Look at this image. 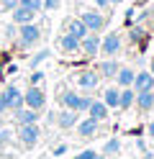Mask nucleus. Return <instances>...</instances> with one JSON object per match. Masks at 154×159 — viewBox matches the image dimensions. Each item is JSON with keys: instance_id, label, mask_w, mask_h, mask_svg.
Here are the masks:
<instances>
[{"instance_id": "bb28decb", "label": "nucleus", "mask_w": 154, "mask_h": 159, "mask_svg": "<svg viewBox=\"0 0 154 159\" xmlns=\"http://www.w3.org/2000/svg\"><path fill=\"white\" fill-rule=\"evenodd\" d=\"M16 5H18V0H0V8H3L5 13H10V11L16 8Z\"/></svg>"}, {"instance_id": "4468645a", "label": "nucleus", "mask_w": 154, "mask_h": 159, "mask_svg": "<svg viewBox=\"0 0 154 159\" xmlns=\"http://www.w3.org/2000/svg\"><path fill=\"white\" fill-rule=\"evenodd\" d=\"M95 131H98V121L95 118H85V121H77V134L80 136H85V139H92L95 136Z\"/></svg>"}, {"instance_id": "6ab92c4d", "label": "nucleus", "mask_w": 154, "mask_h": 159, "mask_svg": "<svg viewBox=\"0 0 154 159\" xmlns=\"http://www.w3.org/2000/svg\"><path fill=\"white\" fill-rule=\"evenodd\" d=\"M133 100H136V90H133V87H121V95H118V108L128 111V108L133 105Z\"/></svg>"}, {"instance_id": "2eb2a0df", "label": "nucleus", "mask_w": 154, "mask_h": 159, "mask_svg": "<svg viewBox=\"0 0 154 159\" xmlns=\"http://www.w3.org/2000/svg\"><path fill=\"white\" fill-rule=\"evenodd\" d=\"M59 49L64 54H75V52H80V39L69 36V34H62L59 36Z\"/></svg>"}, {"instance_id": "412c9836", "label": "nucleus", "mask_w": 154, "mask_h": 159, "mask_svg": "<svg viewBox=\"0 0 154 159\" xmlns=\"http://www.w3.org/2000/svg\"><path fill=\"white\" fill-rule=\"evenodd\" d=\"M57 123H59L62 128H69V126H75V123H77V111H67V108H64V111L59 113Z\"/></svg>"}, {"instance_id": "f03ea898", "label": "nucleus", "mask_w": 154, "mask_h": 159, "mask_svg": "<svg viewBox=\"0 0 154 159\" xmlns=\"http://www.w3.org/2000/svg\"><path fill=\"white\" fill-rule=\"evenodd\" d=\"M39 39H41V28H39L34 21H31V23H23V26L18 28V44H21V49L36 46Z\"/></svg>"}, {"instance_id": "f8f14e48", "label": "nucleus", "mask_w": 154, "mask_h": 159, "mask_svg": "<svg viewBox=\"0 0 154 159\" xmlns=\"http://www.w3.org/2000/svg\"><path fill=\"white\" fill-rule=\"evenodd\" d=\"M100 82V75L98 72H92V69H85V72H80L77 75V85L80 87H85V90H92V87H98Z\"/></svg>"}, {"instance_id": "423d86ee", "label": "nucleus", "mask_w": 154, "mask_h": 159, "mask_svg": "<svg viewBox=\"0 0 154 159\" xmlns=\"http://www.w3.org/2000/svg\"><path fill=\"white\" fill-rule=\"evenodd\" d=\"M39 136H41V131H39L36 123H23V126H21L18 139H21V144H23V146H34L39 141Z\"/></svg>"}, {"instance_id": "4be33fe9", "label": "nucleus", "mask_w": 154, "mask_h": 159, "mask_svg": "<svg viewBox=\"0 0 154 159\" xmlns=\"http://www.w3.org/2000/svg\"><path fill=\"white\" fill-rule=\"evenodd\" d=\"M118 95H121L118 87H105V93H103V103H105L108 108H118Z\"/></svg>"}, {"instance_id": "393cba45", "label": "nucleus", "mask_w": 154, "mask_h": 159, "mask_svg": "<svg viewBox=\"0 0 154 159\" xmlns=\"http://www.w3.org/2000/svg\"><path fill=\"white\" fill-rule=\"evenodd\" d=\"M121 149V144H118V139H110V141L105 144V157H110V154H116Z\"/></svg>"}, {"instance_id": "2f4dec72", "label": "nucleus", "mask_w": 154, "mask_h": 159, "mask_svg": "<svg viewBox=\"0 0 154 159\" xmlns=\"http://www.w3.org/2000/svg\"><path fill=\"white\" fill-rule=\"evenodd\" d=\"M67 152V144H59L57 149H54V157H62V154H64Z\"/></svg>"}, {"instance_id": "7ed1b4c3", "label": "nucleus", "mask_w": 154, "mask_h": 159, "mask_svg": "<svg viewBox=\"0 0 154 159\" xmlns=\"http://www.w3.org/2000/svg\"><path fill=\"white\" fill-rule=\"evenodd\" d=\"M23 103L28 108H34V111H41V108L46 105V95H44V90H41L39 85H31L28 90L23 93Z\"/></svg>"}, {"instance_id": "b1692460", "label": "nucleus", "mask_w": 154, "mask_h": 159, "mask_svg": "<svg viewBox=\"0 0 154 159\" xmlns=\"http://www.w3.org/2000/svg\"><path fill=\"white\" fill-rule=\"evenodd\" d=\"M49 54H51V52H49V49H44V52H39V54H36L34 59H31V67H34V69H36V67H39L41 62H44V59H49Z\"/></svg>"}, {"instance_id": "473e14b6", "label": "nucleus", "mask_w": 154, "mask_h": 159, "mask_svg": "<svg viewBox=\"0 0 154 159\" xmlns=\"http://www.w3.org/2000/svg\"><path fill=\"white\" fill-rule=\"evenodd\" d=\"M5 36H16V23H10V26L5 28Z\"/></svg>"}, {"instance_id": "9b49d317", "label": "nucleus", "mask_w": 154, "mask_h": 159, "mask_svg": "<svg viewBox=\"0 0 154 159\" xmlns=\"http://www.w3.org/2000/svg\"><path fill=\"white\" fill-rule=\"evenodd\" d=\"M133 90H154V75L152 72H136V77H133Z\"/></svg>"}, {"instance_id": "4c0bfd02", "label": "nucleus", "mask_w": 154, "mask_h": 159, "mask_svg": "<svg viewBox=\"0 0 154 159\" xmlns=\"http://www.w3.org/2000/svg\"><path fill=\"white\" fill-rule=\"evenodd\" d=\"M108 3H113V5H116V3H121V0H108Z\"/></svg>"}, {"instance_id": "5701e85b", "label": "nucleus", "mask_w": 154, "mask_h": 159, "mask_svg": "<svg viewBox=\"0 0 154 159\" xmlns=\"http://www.w3.org/2000/svg\"><path fill=\"white\" fill-rule=\"evenodd\" d=\"M18 5H23V8H31V11H41V8H44V5H41V0H18Z\"/></svg>"}, {"instance_id": "1a4fd4ad", "label": "nucleus", "mask_w": 154, "mask_h": 159, "mask_svg": "<svg viewBox=\"0 0 154 159\" xmlns=\"http://www.w3.org/2000/svg\"><path fill=\"white\" fill-rule=\"evenodd\" d=\"M10 16H13V23H16V26H23V23H31V21L36 18V11L23 8V5H16L13 11H10Z\"/></svg>"}, {"instance_id": "39448f33", "label": "nucleus", "mask_w": 154, "mask_h": 159, "mask_svg": "<svg viewBox=\"0 0 154 159\" xmlns=\"http://www.w3.org/2000/svg\"><path fill=\"white\" fill-rule=\"evenodd\" d=\"M80 21L87 26L90 34H98V31H103V26H105V18H103L100 13H95V11H85L80 16Z\"/></svg>"}, {"instance_id": "a19ab883", "label": "nucleus", "mask_w": 154, "mask_h": 159, "mask_svg": "<svg viewBox=\"0 0 154 159\" xmlns=\"http://www.w3.org/2000/svg\"><path fill=\"white\" fill-rule=\"evenodd\" d=\"M152 93H154V90H152Z\"/></svg>"}, {"instance_id": "7c9ffc66", "label": "nucleus", "mask_w": 154, "mask_h": 159, "mask_svg": "<svg viewBox=\"0 0 154 159\" xmlns=\"http://www.w3.org/2000/svg\"><path fill=\"white\" fill-rule=\"evenodd\" d=\"M141 39H144V31L141 28H133L131 31V41H141Z\"/></svg>"}, {"instance_id": "ea45409f", "label": "nucleus", "mask_w": 154, "mask_h": 159, "mask_svg": "<svg viewBox=\"0 0 154 159\" xmlns=\"http://www.w3.org/2000/svg\"><path fill=\"white\" fill-rule=\"evenodd\" d=\"M95 159H103V157H98V154H95Z\"/></svg>"}, {"instance_id": "dca6fc26", "label": "nucleus", "mask_w": 154, "mask_h": 159, "mask_svg": "<svg viewBox=\"0 0 154 159\" xmlns=\"http://www.w3.org/2000/svg\"><path fill=\"white\" fill-rule=\"evenodd\" d=\"M133 77H136V72H133L131 67H121L113 80L118 82V87H131V85H133Z\"/></svg>"}, {"instance_id": "f3484780", "label": "nucleus", "mask_w": 154, "mask_h": 159, "mask_svg": "<svg viewBox=\"0 0 154 159\" xmlns=\"http://www.w3.org/2000/svg\"><path fill=\"white\" fill-rule=\"evenodd\" d=\"M16 121L23 126V123H39V111L34 108H18L16 111Z\"/></svg>"}, {"instance_id": "c9c22d12", "label": "nucleus", "mask_w": 154, "mask_h": 159, "mask_svg": "<svg viewBox=\"0 0 154 159\" xmlns=\"http://www.w3.org/2000/svg\"><path fill=\"white\" fill-rule=\"evenodd\" d=\"M149 136H152V139H154V121H152V123H149Z\"/></svg>"}, {"instance_id": "a211bd4d", "label": "nucleus", "mask_w": 154, "mask_h": 159, "mask_svg": "<svg viewBox=\"0 0 154 159\" xmlns=\"http://www.w3.org/2000/svg\"><path fill=\"white\" fill-rule=\"evenodd\" d=\"M133 103H136L141 111H152V108H154V93H152V90H139Z\"/></svg>"}, {"instance_id": "72a5a7b5", "label": "nucleus", "mask_w": 154, "mask_h": 159, "mask_svg": "<svg viewBox=\"0 0 154 159\" xmlns=\"http://www.w3.org/2000/svg\"><path fill=\"white\" fill-rule=\"evenodd\" d=\"M8 108H5V98H3V93H0V113H5Z\"/></svg>"}, {"instance_id": "f257e3e1", "label": "nucleus", "mask_w": 154, "mask_h": 159, "mask_svg": "<svg viewBox=\"0 0 154 159\" xmlns=\"http://www.w3.org/2000/svg\"><path fill=\"white\" fill-rule=\"evenodd\" d=\"M90 103H92V98H87V95H77V93H62L59 95V105L67 108V111L82 113V111L90 108Z\"/></svg>"}, {"instance_id": "9d476101", "label": "nucleus", "mask_w": 154, "mask_h": 159, "mask_svg": "<svg viewBox=\"0 0 154 159\" xmlns=\"http://www.w3.org/2000/svg\"><path fill=\"white\" fill-rule=\"evenodd\" d=\"M64 34H69V36H75V39H80V41H82V39H85L90 31H87V26L82 23L80 18H69V21H67V28H64Z\"/></svg>"}, {"instance_id": "cd10ccee", "label": "nucleus", "mask_w": 154, "mask_h": 159, "mask_svg": "<svg viewBox=\"0 0 154 159\" xmlns=\"http://www.w3.org/2000/svg\"><path fill=\"white\" fill-rule=\"evenodd\" d=\"M59 3H62V0H41V5H44L46 11H57Z\"/></svg>"}, {"instance_id": "58836bf2", "label": "nucleus", "mask_w": 154, "mask_h": 159, "mask_svg": "<svg viewBox=\"0 0 154 159\" xmlns=\"http://www.w3.org/2000/svg\"><path fill=\"white\" fill-rule=\"evenodd\" d=\"M0 128H3V113H0Z\"/></svg>"}, {"instance_id": "ddd939ff", "label": "nucleus", "mask_w": 154, "mask_h": 159, "mask_svg": "<svg viewBox=\"0 0 154 159\" xmlns=\"http://www.w3.org/2000/svg\"><path fill=\"white\" fill-rule=\"evenodd\" d=\"M108 111H110V108L103 103V100H92L90 108H87V116H90V118H95V121L100 123V121H105V118H108Z\"/></svg>"}, {"instance_id": "0eeeda50", "label": "nucleus", "mask_w": 154, "mask_h": 159, "mask_svg": "<svg viewBox=\"0 0 154 159\" xmlns=\"http://www.w3.org/2000/svg\"><path fill=\"white\" fill-rule=\"evenodd\" d=\"M100 52L105 57H113L121 52V36L118 34H108L105 39H100Z\"/></svg>"}, {"instance_id": "c756f323", "label": "nucleus", "mask_w": 154, "mask_h": 159, "mask_svg": "<svg viewBox=\"0 0 154 159\" xmlns=\"http://www.w3.org/2000/svg\"><path fill=\"white\" fill-rule=\"evenodd\" d=\"M75 159H95V152H92V149H85V152H80Z\"/></svg>"}, {"instance_id": "f704fd0d", "label": "nucleus", "mask_w": 154, "mask_h": 159, "mask_svg": "<svg viewBox=\"0 0 154 159\" xmlns=\"http://www.w3.org/2000/svg\"><path fill=\"white\" fill-rule=\"evenodd\" d=\"M95 5H98V8H105V5H108V0H95Z\"/></svg>"}, {"instance_id": "c85d7f7f", "label": "nucleus", "mask_w": 154, "mask_h": 159, "mask_svg": "<svg viewBox=\"0 0 154 159\" xmlns=\"http://www.w3.org/2000/svg\"><path fill=\"white\" fill-rule=\"evenodd\" d=\"M41 80H44V72H41V69H34V75H31V85H39Z\"/></svg>"}, {"instance_id": "a878e982", "label": "nucleus", "mask_w": 154, "mask_h": 159, "mask_svg": "<svg viewBox=\"0 0 154 159\" xmlns=\"http://www.w3.org/2000/svg\"><path fill=\"white\" fill-rule=\"evenodd\" d=\"M10 136H13V134H10L8 128H0V152H3V149L8 146V141H10Z\"/></svg>"}, {"instance_id": "20e7f679", "label": "nucleus", "mask_w": 154, "mask_h": 159, "mask_svg": "<svg viewBox=\"0 0 154 159\" xmlns=\"http://www.w3.org/2000/svg\"><path fill=\"white\" fill-rule=\"evenodd\" d=\"M3 98H5V108H8V111H18V108H23V93H21L16 85H8L5 90H3Z\"/></svg>"}, {"instance_id": "aec40b11", "label": "nucleus", "mask_w": 154, "mask_h": 159, "mask_svg": "<svg viewBox=\"0 0 154 159\" xmlns=\"http://www.w3.org/2000/svg\"><path fill=\"white\" fill-rule=\"evenodd\" d=\"M121 69V64L116 62V59H105V62L100 64V69H98V75H103V77H116V72Z\"/></svg>"}, {"instance_id": "6e6552de", "label": "nucleus", "mask_w": 154, "mask_h": 159, "mask_svg": "<svg viewBox=\"0 0 154 159\" xmlns=\"http://www.w3.org/2000/svg\"><path fill=\"white\" fill-rule=\"evenodd\" d=\"M80 52H85V57H98V52H100V36L98 34H87L80 41Z\"/></svg>"}, {"instance_id": "e433bc0d", "label": "nucleus", "mask_w": 154, "mask_h": 159, "mask_svg": "<svg viewBox=\"0 0 154 159\" xmlns=\"http://www.w3.org/2000/svg\"><path fill=\"white\" fill-rule=\"evenodd\" d=\"M149 72H152V75H154V59H152V67H149Z\"/></svg>"}]
</instances>
